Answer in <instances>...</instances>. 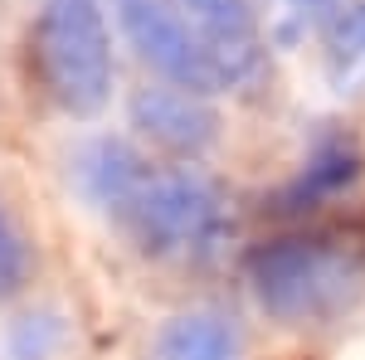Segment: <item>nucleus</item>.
<instances>
[{
    "label": "nucleus",
    "instance_id": "f257e3e1",
    "mask_svg": "<svg viewBox=\"0 0 365 360\" xmlns=\"http://www.w3.org/2000/svg\"><path fill=\"white\" fill-rule=\"evenodd\" d=\"M73 185L108 210L141 253L210 258L225 239V200L200 170H151L122 141H88L73 156Z\"/></svg>",
    "mask_w": 365,
    "mask_h": 360
},
{
    "label": "nucleus",
    "instance_id": "f03ea898",
    "mask_svg": "<svg viewBox=\"0 0 365 360\" xmlns=\"http://www.w3.org/2000/svg\"><path fill=\"white\" fill-rule=\"evenodd\" d=\"M34 73L63 112L88 117L108 103L113 88V44L98 0H44L29 34Z\"/></svg>",
    "mask_w": 365,
    "mask_h": 360
},
{
    "label": "nucleus",
    "instance_id": "7ed1b4c3",
    "mask_svg": "<svg viewBox=\"0 0 365 360\" xmlns=\"http://www.w3.org/2000/svg\"><path fill=\"white\" fill-rule=\"evenodd\" d=\"M249 282L273 317L317 322V317H331L361 287V268L346 249L282 239V244H268L249 258Z\"/></svg>",
    "mask_w": 365,
    "mask_h": 360
},
{
    "label": "nucleus",
    "instance_id": "20e7f679",
    "mask_svg": "<svg viewBox=\"0 0 365 360\" xmlns=\"http://www.w3.org/2000/svg\"><path fill=\"white\" fill-rule=\"evenodd\" d=\"M113 15L122 34L132 39L137 49L170 88H185V93H210L220 88V68L210 49L200 44V34L185 20L170 0H113Z\"/></svg>",
    "mask_w": 365,
    "mask_h": 360
},
{
    "label": "nucleus",
    "instance_id": "39448f33",
    "mask_svg": "<svg viewBox=\"0 0 365 360\" xmlns=\"http://www.w3.org/2000/svg\"><path fill=\"white\" fill-rule=\"evenodd\" d=\"M180 10V20L200 34V44L210 49L215 68L225 83H244L263 63L258 44V15L253 0H170Z\"/></svg>",
    "mask_w": 365,
    "mask_h": 360
},
{
    "label": "nucleus",
    "instance_id": "423d86ee",
    "mask_svg": "<svg viewBox=\"0 0 365 360\" xmlns=\"http://www.w3.org/2000/svg\"><path fill=\"white\" fill-rule=\"evenodd\" d=\"M132 117H137V127L146 137L170 146V151H200L215 137V112L200 108V93H185V88H146V93H137Z\"/></svg>",
    "mask_w": 365,
    "mask_h": 360
},
{
    "label": "nucleus",
    "instance_id": "0eeeda50",
    "mask_svg": "<svg viewBox=\"0 0 365 360\" xmlns=\"http://www.w3.org/2000/svg\"><path fill=\"white\" fill-rule=\"evenodd\" d=\"M234 356H239V326L220 312L175 317L156 336V360H234Z\"/></svg>",
    "mask_w": 365,
    "mask_h": 360
},
{
    "label": "nucleus",
    "instance_id": "6e6552de",
    "mask_svg": "<svg viewBox=\"0 0 365 360\" xmlns=\"http://www.w3.org/2000/svg\"><path fill=\"white\" fill-rule=\"evenodd\" d=\"M25 277H29V244H25V234L15 229V220L0 210V297L20 292Z\"/></svg>",
    "mask_w": 365,
    "mask_h": 360
},
{
    "label": "nucleus",
    "instance_id": "1a4fd4ad",
    "mask_svg": "<svg viewBox=\"0 0 365 360\" xmlns=\"http://www.w3.org/2000/svg\"><path fill=\"white\" fill-rule=\"evenodd\" d=\"M336 44H341V54H365V5H356V10L346 15Z\"/></svg>",
    "mask_w": 365,
    "mask_h": 360
},
{
    "label": "nucleus",
    "instance_id": "9d476101",
    "mask_svg": "<svg viewBox=\"0 0 365 360\" xmlns=\"http://www.w3.org/2000/svg\"><path fill=\"white\" fill-rule=\"evenodd\" d=\"M297 15H312V20H327L331 10H336V0H287Z\"/></svg>",
    "mask_w": 365,
    "mask_h": 360
}]
</instances>
